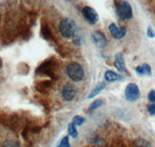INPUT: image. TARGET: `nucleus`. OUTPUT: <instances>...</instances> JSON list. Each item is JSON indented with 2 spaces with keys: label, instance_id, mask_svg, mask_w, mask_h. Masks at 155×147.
Returning a JSON list of instances; mask_svg holds the SVG:
<instances>
[{
  "label": "nucleus",
  "instance_id": "nucleus-1",
  "mask_svg": "<svg viewBox=\"0 0 155 147\" xmlns=\"http://www.w3.org/2000/svg\"><path fill=\"white\" fill-rule=\"evenodd\" d=\"M77 27L75 22L71 18H64L59 24V31L61 36L66 39L74 37L76 33Z\"/></svg>",
  "mask_w": 155,
  "mask_h": 147
},
{
  "label": "nucleus",
  "instance_id": "nucleus-2",
  "mask_svg": "<svg viewBox=\"0 0 155 147\" xmlns=\"http://www.w3.org/2000/svg\"><path fill=\"white\" fill-rule=\"evenodd\" d=\"M67 74L71 80L74 82H79L84 78L85 72L82 67L77 62H71L68 64L66 68Z\"/></svg>",
  "mask_w": 155,
  "mask_h": 147
},
{
  "label": "nucleus",
  "instance_id": "nucleus-3",
  "mask_svg": "<svg viewBox=\"0 0 155 147\" xmlns=\"http://www.w3.org/2000/svg\"><path fill=\"white\" fill-rule=\"evenodd\" d=\"M116 15L121 20L130 19L133 17V9L130 4L127 1H116Z\"/></svg>",
  "mask_w": 155,
  "mask_h": 147
},
{
  "label": "nucleus",
  "instance_id": "nucleus-4",
  "mask_svg": "<svg viewBox=\"0 0 155 147\" xmlns=\"http://www.w3.org/2000/svg\"><path fill=\"white\" fill-rule=\"evenodd\" d=\"M55 68H56L55 62L52 60H49L40 65L36 71L37 73H43L51 78L55 79Z\"/></svg>",
  "mask_w": 155,
  "mask_h": 147
},
{
  "label": "nucleus",
  "instance_id": "nucleus-5",
  "mask_svg": "<svg viewBox=\"0 0 155 147\" xmlns=\"http://www.w3.org/2000/svg\"><path fill=\"white\" fill-rule=\"evenodd\" d=\"M140 96L139 87L134 83H130L126 87L125 98L129 102H135Z\"/></svg>",
  "mask_w": 155,
  "mask_h": 147
},
{
  "label": "nucleus",
  "instance_id": "nucleus-6",
  "mask_svg": "<svg viewBox=\"0 0 155 147\" xmlns=\"http://www.w3.org/2000/svg\"><path fill=\"white\" fill-rule=\"evenodd\" d=\"M81 13L85 21H87L90 24L95 25L99 21V15L93 8L85 6L81 10Z\"/></svg>",
  "mask_w": 155,
  "mask_h": 147
},
{
  "label": "nucleus",
  "instance_id": "nucleus-7",
  "mask_svg": "<svg viewBox=\"0 0 155 147\" xmlns=\"http://www.w3.org/2000/svg\"><path fill=\"white\" fill-rule=\"evenodd\" d=\"M62 97L67 102H71L77 95V88L72 84H66L62 89Z\"/></svg>",
  "mask_w": 155,
  "mask_h": 147
},
{
  "label": "nucleus",
  "instance_id": "nucleus-8",
  "mask_svg": "<svg viewBox=\"0 0 155 147\" xmlns=\"http://www.w3.org/2000/svg\"><path fill=\"white\" fill-rule=\"evenodd\" d=\"M109 33L111 34L112 37H113L116 40H120L125 37L127 33V28L124 26H116L115 23H111L109 26Z\"/></svg>",
  "mask_w": 155,
  "mask_h": 147
},
{
  "label": "nucleus",
  "instance_id": "nucleus-9",
  "mask_svg": "<svg viewBox=\"0 0 155 147\" xmlns=\"http://www.w3.org/2000/svg\"><path fill=\"white\" fill-rule=\"evenodd\" d=\"M92 38L93 43L97 47L104 48L107 46V39L101 31L96 30V31L93 32L92 34Z\"/></svg>",
  "mask_w": 155,
  "mask_h": 147
},
{
  "label": "nucleus",
  "instance_id": "nucleus-10",
  "mask_svg": "<svg viewBox=\"0 0 155 147\" xmlns=\"http://www.w3.org/2000/svg\"><path fill=\"white\" fill-rule=\"evenodd\" d=\"M114 67L119 71L122 73H125L128 74V70L127 69V67L125 64V60H124V57L123 53H117L115 56L114 60Z\"/></svg>",
  "mask_w": 155,
  "mask_h": 147
},
{
  "label": "nucleus",
  "instance_id": "nucleus-11",
  "mask_svg": "<svg viewBox=\"0 0 155 147\" xmlns=\"http://www.w3.org/2000/svg\"><path fill=\"white\" fill-rule=\"evenodd\" d=\"M104 78L106 81L109 82H113L116 81H122L124 80V77L120 74H116V72L112 71V70H107L104 74Z\"/></svg>",
  "mask_w": 155,
  "mask_h": 147
},
{
  "label": "nucleus",
  "instance_id": "nucleus-12",
  "mask_svg": "<svg viewBox=\"0 0 155 147\" xmlns=\"http://www.w3.org/2000/svg\"><path fill=\"white\" fill-rule=\"evenodd\" d=\"M136 71L138 74L142 76H150L151 75V67L147 64H143L136 67Z\"/></svg>",
  "mask_w": 155,
  "mask_h": 147
},
{
  "label": "nucleus",
  "instance_id": "nucleus-13",
  "mask_svg": "<svg viewBox=\"0 0 155 147\" xmlns=\"http://www.w3.org/2000/svg\"><path fill=\"white\" fill-rule=\"evenodd\" d=\"M106 88V83L105 82H101L99 84H97L95 88L91 91L89 95H88V98H92L94 97H95L96 95H98L102 90Z\"/></svg>",
  "mask_w": 155,
  "mask_h": 147
},
{
  "label": "nucleus",
  "instance_id": "nucleus-14",
  "mask_svg": "<svg viewBox=\"0 0 155 147\" xmlns=\"http://www.w3.org/2000/svg\"><path fill=\"white\" fill-rule=\"evenodd\" d=\"M134 147H151V145L144 139L137 138L134 140Z\"/></svg>",
  "mask_w": 155,
  "mask_h": 147
},
{
  "label": "nucleus",
  "instance_id": "nucleus-15",
  "mask_svg": "<svg viewBox=\"0 0 155 147\" xmlns=\"http://www.w3.org/2000/svg\"><path fill=\"white\" fill-rule=\"evenodd\" d=\"M103 104V102H102V100L101 99H96L95 101L91 103V105H89V108H88V113H92L93 111H95V109H97L98 108L101 107Z\"/></svg>",
  "mask_w": 155,
  "mask_h": 147
},
{
  "label": "nucleus",
  "instance_id": "nucleus-16",
  "mask_svg": "<svg viewBox=\"0 0 155 147\" xmlns=\"http://www.w3.org/2000/svg\"><path fill=\"white\" fill-rule=\"evenodd\" d=\"M75 126H76L73 122L69 123L68 126V131L69 135L72 137L73 139L77 138L78 135V131H77V129H76Z\"/></svg>",
  "mask_w": 155,
  "mask_h": 147
},
{
  "label": "nucleus",
  "instance_id": "nucleus-17",
  "mask_svg": "<svg viewBox=\"0 0 155 147\" xmlns=\"http://www.w3.org/2000/svg\"><path fill=\"white\" fill-rule=\"evenodd\" d=\"M2 147H20L19 143L14 140H5L2 143Z\"/></svg>",
  "mask_w": 155,
  "mask_h": 147
},
{
  "label": "nucleus",
  "instance_id": "nucleus-18",
  "mask_svg": "<svg viewBox=\"0 0 155 147\" xmlns=\"http://www.w3.org/2000/svg\"><path fill=\"white\" fill-rule=\"evenodd\" d=\"M42 34H43V37H44L45 40H53V37L51 35V32L49 31L48 30V26H44V28H42Z\"/></svg>",
  "mask_w": 155,
  "mask_h": 147
},
{
  "label": "nucleus",
  "instance_id": "nucleus-19",
  "mask_svg": "<svg viewBox=\"0 0 155 147\" xmlns=\"http://www.w3.org/2000/svg\"><path fill=\"white\" fill-rule=\"evenodd\" d=\"M85 118L81 117L80 116H75L74 118H73V122H72L74 123L75 126H80L81 125H83L85 123Z\"/></svg>",
  "mask_w": 155,
  "mask_h": 147
},
{
  "label": "nucleus",
  "instance_id": "nucleus-20",
  "mask_svg": "<svg viewBox=\"0 0 155 147\" xmlns=\"http://www.w3.org/2000/svg\"><path fill=\"white\" fill-rule=\"evenodd\" d=\"M58 147H70L68 136H64L60 142V145H58Z\"/></svg>",
  "mask_w": 155,
  "mask_h": 147
},
{
  "label": "nucleus",
  "instance_id": "nucleus-21",
  "mask_svg": "<svg viewBox=\"0 0 155 147\" xmlns=\"http://www.w3.org/2000/svg\"><path fill=\"white\" fill-rule=\"evenodd\" d=\"M148 100L153 104H155V90H151L148 94Z\"/></svg>",
  "mask_w": 155,
  "mask_h": 147
},
{
  "label": "nucleus",
  "instance_id": "nucleus-22",
  "mask_svg": "<svg viewBox=\"0 0 155 147\" xmlns=\"http://www.w3.org/2000/svg\"><path fill=\"white\" fill-rule=\"evenodd\" d=\"M147 111L150 116H155V104H151V105H148Z\"/></svg>",
  "mask_w": 155,
  "mask_h": 147
},
{
  "label": "nucleus",
  "instance_id": "nucleus-23",
  "mask_svg": "<svg viewBox=\"0 0 155 147\" xmlns=\"http://www.w3.org/2000/svg\"><path fill=\"white\" fill-rule=\"evenodd\" d=\"M147 37H149V38H153V37H155L154 32L153 31V29H152L150 26H149L147 28Z\"/></svg>",
  "mask_w": 155,
  "mask_h": 147
},
{
  "label": "nucleus",
  "instance_id": "nucleus-24",
  "mask_svg": "<svg viewBox=\"0 0 155 147\" xmlns=\"http://www.w3.org/2000/svg\"><path fill=\"white\" fill-rule=\"evenodd\" d=\"M73 44L76 47H80L81 45V41L79 37H74L73 39Z\"/></svg>",
  "mask_w": 155,
  "mask_h": 147
}]
</instances>
